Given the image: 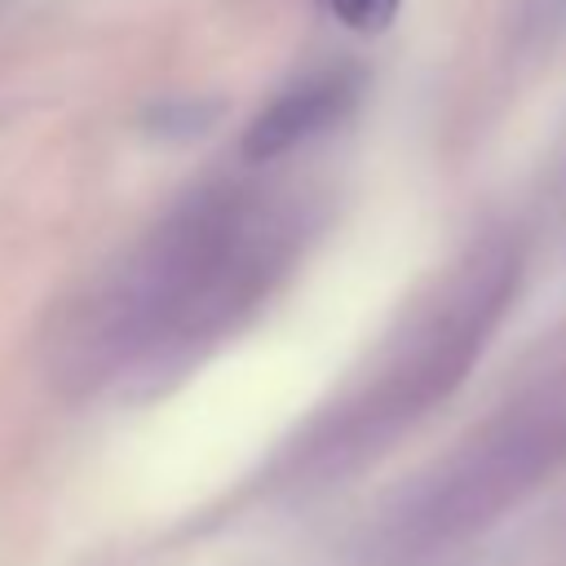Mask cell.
<instances>
[{
    "label": "cell",
    "mask_w": 566,
    "mask_h": 566,
    "mask_svg": "<svg viewBox=\"0 0 566 566\" xmlns=\"http://www.w3.org/2000/svg\"><path fill=\"white\" fill-rule=\"evenodd\" d=\"M354 97H358V80L349 71H327L305 84H292L252 119V128L243 133V155L248 159L287 155L292 146L327 133L354 106Z\"/></svg>",
    "instance_id": "cell-1"
},
{
    "label": "cell",
    "mask_w": 566,
    "mask_h": 566,
    "mask_svg": "<svg viewBox=\"0 0 566 566\" xmlns=\"http://www.w3.org/2000/svg\"><path fill=\"white\" fill-rule=\"evenodd\" d=\"M327 4H332V13H336L349 31H358V35H380V31L394 22V13H398L402 0H327Z\"/></svg>",
    "instance_id": "cell-2"
}]
</instances>
